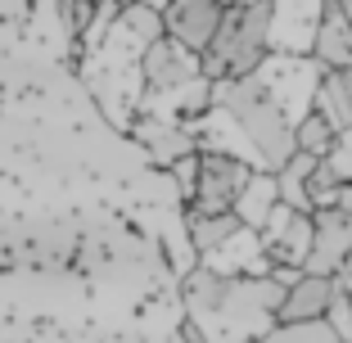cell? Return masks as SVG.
I'll list each match as a JSON object with an SVG mask.
<instances>
[{"instance_id": "cell-5", "label": "cell", "mask_w": 352, "mask_h": 343, "mask_svg": "<svg viewBox=\"0 0 352 343\" xmlns=\"http://www.w3.org/2000/svg\"><path fill=\"white\" fill-rule=\"evenodd\" d=\"M253 167H244L239 158L226 154H195V195H190L186 208L195 217H221V212L235 208L239 190L249 181Z\"/></svg>"}, {"instance_id": "cell-23", "label": "cell", "mask_w": 352, "mask_h": 343, "mask_svg": "<svg viewBox=\"0 0 352 343\" xmlns=\"http://www.w3.org/2000/svg\"><path fill=\"white\" fill-rule=\"evenodd\" d=\"M334 285L352 294V253H348V262H343V271H339V276H334Z\"/></svg>"}, {"instance_id": "cell-10", "label": "cell", "mask_w": 352, "mask_h": 343, "mask_svg": "<svg viewBox=\"0 0 352 343\" xmlns=\"http://www.w3.org/2000/svg\"><path fill=\"white\" fill-rule=\"evenodd\" d=\"M190 131H195V149H199V154H226V158H239L244 167H253V172H262L253 145L244 140V131L235 126V118H230V113H221V109L208 104L204 113L190 122Z\"/></svg>"}, {"instance_id": "cell-13", "label": "cell", "mask_w": 352, "mask_h": 343, "mask_svg": "<svg viewBox=\"0 0 352 343\" xmlns=\"http://www.w3.org/2000/svg\"><path fill=\"white\" fill-rule=\"evenodd\" d=\"M334 302V276H307L302 271L298 280L285 289L276 307V325H307V321H325Z\"/></svg>"}, {"instance_id": "cell-18", "label": "cell", "mask_w": 352, "mask_h": 343, "mask_svg": "<svg viewBox=\"0 0 352 343\" xmlns=\"http://www.w3.org/2000/svg\"><path fill=\"white\" fill-rule=\"evenodd\" d=\"M330 145H334V131H330V122H325V118L316 113V109H311V113L302 118L298 126H294V149L321 163V158L330 154Z\"/></svg>"}, {"instance_id": "cell-21", "label": "cell", "mask_w": 352, "mask_h": 343, "mask_svg": "<svg viewBox=\"0 0 352 343\" xmlns=\"http://www.w3.org/2000/svg\"><path fill=\"white\" fill-rule=\"evenodd\" d=\"M321 163L330 167L334 177H339V186H352V126H348V131H339V135H334L330 154H325Z\"/></svg>"}, {"instance_id": "cell-20", "label": "cell", "mask_w": 352, "mask_h": 343, "mask_svg": "<svg viewBox=\"0 0 352 343\" xmlns=\"http://www.w3.org/2000/svg\"><path fill=\"white\" fill-rule=\"evenodd\" d=\"M325 325L334 330L339 343H352V294L339 289V285H334V302H330V312H325Z\"/></svg>"}, {"instance_id": "cell-16", "label": "cell", "mask_w": 352, "mask_h": 343, "mask_svg": "<svg viewBox=\"0 0 352 343\" xmlns=\"http://www.w3.org/2000/svg\"><path fill=\"white\" fill-rule=\"evenodd\" d=\"M316 113L330 122V131H348L352 126V68L343 73H321V86H316Z\"/></svg>"}, {"instance_id": "cell-15", "label": "cell", "mask_w": 352, "mask_h": 343, "mask_svg": "<svg viewBox=\"0 0 352 343\" xmlns=\"http://www.w3.org/2000/svg\"><path fill=\"white\" fill-rule=\"evenodd\" d=\"M276 203H280L276 172H249V181H244V190H239V199H235V208H230V212H235V221L244 230H262Z\"/></svg>"}, {"instance_id": "cell-19", "label": "cell", "mask_w": 352, "mask_h": 343, "mask_svg": "<svg viewBox=\"0 0 352 343\" xmlns=\"http://www.w3.org/2000/svg\"><path fill=\"white\" fill-rule=\"evenodd\" d=\"M95 0H59V19H63V27H68V36H77L82 41L86 32H91V23H95Z\"/></svg>"}, {"instance_id": "cell-9", "label": "cell", "mask_w": 352, "mask_h": 343, "mask_svg": "<svg viewBox=\"0 0 352 343\" xmlns=\"http://www.w3.org/2000/svg\"><path fill=\"white\" fill-rule=\"evenodd\" d=\"M217 23H221V0H172L163 10V36L186 45L190 54H204Z\"/></svg>"}, {"instance_id": "cell-8", "label": "cell", "mask_w": 352, "mask_h": 343, "mask_svg": "<svg viewBox=\"0 0 352 343\" xmlns=\"http://www.w3.org/2000/svg\"><path fill=\"white\" fill-rule=\"evenodd\" d=\"M348 253H352V217L334 208H316L311 212V249L302 271L307 276H339Z\"/></svg>"}, {"instance_id": "cell-12", "label": "cell", "mask_w": 352, "mask_h": 343, "mask_svg": "<svg viewBox=\"0 0 352 343\" xmlns=\"http://www.w3.org/2000/svg\"><path fill=\"white\" fill-rule=\"evenodd\" d=\"M131 135L140 140V149H145L154 163L172 167L181 163V158L199 154L195 149V131H190V122H172V118H135L131 122Z\"/></svg>"}, {"instance_id": "cell-2", "label": "cell", "mask_w": 352, "mask_h": 343, "mask_svg": "<svg viewBox=\"0 0 352 343\" xmlns=\"http://www.w3.org/2000/svg\"><path fill=\"white\" fill-rule=\"evenodd\" d=\"M212 109L235 118V126L244 131V140L253 145L258 154L262 172H280V167L289 163L298 149H294V126L285 122L276 104H271V95L262 91L258 77H230V82H212Z\"/></svg>"}, {"instance_id": "cell-24", "label": "cell", "mask_w": 352, "mask_h": 343, "mask_svg": "<svg viewBox=\"0 0 352 343\" xmlns=\"http://www.w3.org/2000/svg\"><path fill=\"white\" fill-rule=\"evenodd\" d=\"M135 5H145V10H154V14H163L167 5H172V0H135Z\"/></svg>"}, {"instance_id": "cell-14", "label": "cell", "mask_w": 352, "mask_h": 343, "mask_svg": "<svg viewBox=\"0 0 352 343\" xmlns=\"http://www.w3.org/2000/svg\"><path fill=\"white\" fill-rule=\"evenodd\" d=\"M311 59L321 63L325 73H343V68H352V14H348V0H325V14H321V27H316Z\"/></svg>"}, {"instance_id": "cell-22", "label": "cell", "mask_w": 352, "mask_h": 343, "mask_svg": "<svg viewBox=\"0 0 352 343\" xmlns=\"http://www.w3.org/2000/svg\"><path fill=\"white\" fill-rule=\"evenodd\" d=\"M325 208H334V212H348V217H352V186H339V190L330 195V203H325Z\"/></svg>"}, {"instance_id": "cell-17", "label": "cell", "mask_w": 352, "mask_h": 343, "mask_svg": "<svg viewBox=\"0 0 352 343\" xmlns=\"http://www.w3.org/2000/svg\"><path fill=\"white\" fill-rule=\"evenodd\" d=\"M235 230H239L235 212H221V217H195V212H186V239H190V249H195V258L212 253L221 239H230Z\"/></svg>"}, {"instance_id": "cell-11", "label": "cell", "mask_w": 352, "mask_h": 343, "mask_svg": "<svg viewBox=\"0 0 352 343\" xmlns=\"http://www.w3.org/2000/svg\"><path fill=\"white\" fill-rule=\"evenodd\" d=\"M199 267H208L212 276H271V262H267L258 230H244V226L230 239H221L212 253H204Z\"/></svg>"}, {"instance_id": "cell-6", "label": "cell", "mask_w": 352, "mask_h": 343, "mask_svg": "<svg viewBox=\"0 0 352 343\" xmlns=\"http://www.w3.org/2000/svg\"><path fill=\"white\" fill-rule=\"evenodd\" d=\"M321 14H325V0H271L267 50L271 54H294V59H311Z\"/></svg>"}, {"instance_id": "cell-3", "label": "cell", "mask_w": 352, "mask_h": 343, "mask_svg": "<svg viewBox=\"0 0 352 343\" xmlns=\"http://www.w3.org/2000/svg\"><path fill=\"white\" fill-rule=\"evenodd\" d=\"M267 14H271V0H235V5H226L208 50L199 54V73L208 82H230V77L258 73V63L271 54Z\"/></svg>"}, {"instance_id": "cell-4", "label": "cell", "mask_w": 352, "mask_h": 343, "mask_svg": "<svg viewBox=\"0 0 352 343\" xmlns=\"http://www.w3.org/2000/svg\"><path fill=\"white\" fill-rule=\"evenodd\" d=\"M321 63L316 59H294V54H267V59L258 63V82L262 91L271 95V104L285 113V122L298 126L302 118L311 113V104H316V86H321Z\"/></svg>"}, {"instance_id": "cell-1", "label": "cell", "mask_w": 352, "mask_h": 343, "mask_svg": "<svg viewBox=\"0 0 352 343\" xmlns=\"http://www.w3.org/2000/svg\"><path fill=\"white\" fill-rule=\"evenodd\" d=\"M280 298L276 276H212L195 262L181 276L186 343H262L276 330Z\"/></svg>"}, {"instance_id": "cell-7", "label": "cell", "mask_w": 352, "mask_h": 343, "mask_svg": "<svg viewBox=\"0 0 352 343\" xmlns=\"http://www.w3.org/2000/svg\"><path fill=\"white\" fill-rule=\"evenodd\" d=\"M199 54H190L186 45H176L172 36H158L145 54H140V86L145 95H172L181 86L199 82Z\"/></svg>"}]
</instances>
